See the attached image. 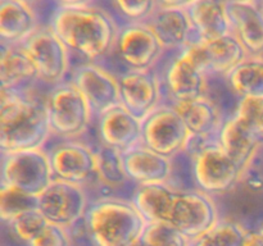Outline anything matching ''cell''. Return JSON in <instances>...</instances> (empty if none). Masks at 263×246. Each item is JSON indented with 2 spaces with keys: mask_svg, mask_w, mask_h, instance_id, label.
<instances>
[{
  "mask_svg": "<svg viewBox=\"0 0 263 246\" xmlns=\"http://www.w3.org/2000/svg\"><path fill=\"white\" fill-rule=\"evenodd\" d=\"M48 25L72 55L95 63L113 53L120 30L115 17L94 4L57 7Z\"/></svg>",
  "mask_w": 263,
  "mask_h": 246,
  "instance_id": "obj_1",
  "label": "cell"
},
{
  "mask_svg": "<svg viewBox=\"0 0 263 246\" xmlns=\"http://www.w3.org/2000/svg\"><path fill=\"white\" fill-rule=\"evenodd\" d=\"M31 91L0 90V151L46 149L53 138L45 100Z\"/></svg>",
  "mask_w": 263,
  "mask_h": 246,
  "instance_id": "obj_2",
  "label": "cell"
},
{
  "mask_svg": "<svg viewBox=\"0 0 263 246\" xmlns=\"http://www.w3.org/2000/svg\"><path fill=\"white\" fill-rule=\"evenodd\" d=\"M82 223L91 246H127L140 238L146 225L130 197L115 195L90 200Z\"/></svg>",
  "mask_w": 263,
  "mask_h": 246,
  "instance_id": "obj_3",
  "label": "cell"
},
{
  "mask_svg": "<svg viewBox=\"0 0 263 246\" xmlns=\"http://www.w3.org/2000/svg\"><path fill=\"white\" fill-rule=\"evenodd\" d=\"M186 154L190 160V176L195 189L222 196L240 184L244 171L218 145L216 138L192 136Z\"/></svg>",
  "mask_w": 263,
  "mask_h": 246,
  "instance_id": "obj_4",
  "label": "cell"
},
{
  "mask_svg": "<svg viewBox=\"0 0 263 246\" xmlns=\"http://www.w3.org/2000/svg\"><path fill=\"white\" fill-rule=\"evenodd\" d=\"M44 100L51 135L58 140L80 138L95 118L84 95L69 78L50 87Z\"/></svg>",
  "mask_w": 263,
  "mask_h": 246,
  "instance_id": "obj_5",
  "label": "cell"
},
{
  "mask_svg": "<svg viewBox=\"0 0 263 246\" xmlns=\"http://www.w3.org/2000/svg\"><path fill=\"white\" fill-rule=\"evenodd\" d=\"M21 46L35 64L41 84L53 87L69 78L72 54L48 23L41 25Z\"/></svg>",
  "mask_w": 263,
  "mask_h": 246,
  "instance_id": "obj_6",
  "label": "cell"
},
{
  "mask_svg": "<svg viewBox=\"0 0 263 246\" xmlns=\"http://www.w3.org/2000/svg\"><path fill=\"white\" fill-rule=\"evenodd\" d=\"M53 181V171L46 149L2 153V184L39 196Z\"/></svg>",
  "mask_w": 263,
  "mask_h": 246,
  "instance_id": "obj_7",
  "label": "cell"
},
{
  "mask_svg": "<svg viewBox=\"0 0 263 246\" xmlns=\"http://www.w3.org/2000/svg\"><path fill=\"white\" fill-rule=\"evenodd\" d=\"M192 133L181 115L170 102H163L143 119V142L161 155L175 159L186 153Z\"/></svg>",
  "mask_w": 263,
  "mask_h": 246,
  "instance_id": "obj_8",
  "label": "cell"
},
{
  "mask_svg": "<svg viewBox=\"0 0 263 246\" xmlns=\"http://www.w3.org/2000/svg\"><path fill=\"white\" fill-rule=\"evenodd\" d=\"M221 218L215 197L193 187L177 191L168 222L190 241L211 230Z\"/></svg>",
  "mask_w": 263,
  "mask_h": 246,
  "instance_id": "obj_9",
  "label": "cell"
},
{
  "mask_svg": "<svg viewBox=\"0 0 263 246\" xmlns=\"http://www.w3.org/2000/svg\"><path fill=\"white\" fill-rule=\"evenodd\" d=\"M180 51L184 53L208 78H225L239 63L248 56L244 46L233 33L213 40L195 38Z\"/></svg>",
  "mask_w": 263,
  "mask_h": 246,
  "instance_id": "obj_10",
  "label": "cell"
},
{
  "mask_svg": "<svg viewBox=\"0 0 263 246\" xmlns=\"http://www.w3.org/2000/svg\"><path fill=\"white\" fill-rule=\"evenodd\" d=\"M166 51L146 22L120 25L113 53L126 69H154Z\"/></svg>",
  "mask_w": 263,
  "mask_h": 246,
  "instance_id": "obj_11",
  "label": "cell"
},
{
  "mask_svg": "<svg viewBox=\"0 0 263 246\" xmlns=\"http://www.w3.org/2000/svg\"><path fill=\"white\" fill-rule=\"evenodd\" d=\"M89 204L86 187L59 179L39 195V210L46 220L68 230L84 219Z\"/></svg>",
  "mask_w": 263,
  "mask_h": 246,
  "instance_id": "obj_12",
  "label": "cell"
},
{
  "mask_svg": "<svg viewBox=\"0 0 263 246\" xmlns=\"http://www.w3.org/2000/svg\"><path fill=\"white\" fill-rule=\"evenodd\" d=\"M69 79L81 91L95 118L121 104L117 74L95 61H81L72 67Z\"/></svg>",
  "mask_w": 263,
  "mask_h": 246,
  "instance_id": "obj_13",
  "label": "cell"
},
{
  "mask_svg": "<svg viewBox=\"0 0 263 246\" xmlns=\"http://www.w3.org/2000/svg\"><path fill=\"white\" fill-rule=\"evenodd\" d=\"M54 179L86 187L97 178V153L80 138L59 140L46 149Z\"/></svg>",
  "mask_w": 263,
  "mask_h": 246,
  "instance_id": "obj_14",
  "label": "cell"
},
{
  "mask_svg": "<svg viewBox=\"0 0 263 246\" xmlns=\"http://www.w3.org/2000/svg\"><path fill=\"white\" fill-rule=\"evenodd\" d=\"M121 104L143 120L163 104L164 90L156 69H125L118 73Z\"/></svg>",
  "mask_w": 263,
  "mask_h": 246,
  "instance_id": "obj_15",
  "label": "cell"
},
{
  "mask_svg": "<svg viewBox=\"0 0 263 246\" xmlns=\"http://www.w3.org/2000/svg\"><path fill=\"white\" fill-rule=\"evenodd\" d=\"M161 78L164 95L171 104L204 97L210 89V78L181 51L175 53L164 66Z\"/></svg>",
  "mask_w": 263,
  "mask_h": 246,
  "instance_id": "obj_16",
  "label": "cell"
},
{
  "mask_svg": "<svg viewBox=\"0 0 263 246\" xmlns=\"http://www.w3.org/2000/svg\"><path fill=\"white\" fill-rule=\"evenodd\" d=\"M216 140L244 172L256 163L263 148V137L259 131L234 113L225 117Z\"/></svg>",
  "mask_w": 263,
  "mask_h": 246,
  "instance_id": "obj_17",
  "label": "cell"
},
{
  "mask_svg": "<svg viewBox=\"0 0 263 246\" xmlns=\"http://www.w3.org/2000/svg\"><path fill=\"white\" fill-rule=\"evenodd\" d=\"M97 120L99 144L125 153L143 142V120L128 112L122 104L103 113Z\"/></svg>",
  "mask_w": 263,
  "mask_h": 246,
  "instance_id": "obj_18",
  "label": "cell"
},
{
  "mask_svg": "<svg viewBox=\"0 0 263 246\" xmlns=\"http://www.w3.org/2000/svg\"><path fill=\"white\" fill-rule=\"evenodd\" d=\"M174 159L161 155L144 144L123 153V164L127 178L134 186L171 182L174 177Z\"/></svg>",
  "mask_w": 263,
  "mask_h": 246,
  "instance_id": "obj_19",
  "label": "cell"
},
{
  "mask_svg": "<svg viewBox=\"0 0 263 246\" xmlns=\"http://www.w3.org/2000/svg\"><path fill=\"white\" fill-rule=\"evenodd\" d=\"M233 35L248 55L263 56V7L256 2L226 0Z\"/></svg>",
  "mask_w": 263,
  "mask_h": 246,
  "instance_id": "obj_20",
  "label": "cell"
},
{
  "mask_svg": "<svg viewBox=\"0 0 263 246\" xmlns=\"http://www.w3.org/2000/svg\"><path fill=\"white\" fill-rule=\"evenodd\" d=\"M146 23L167 51H180L197 38L187 9L157 7Z\"/></svg>",
  "mask_w": 263,
  "mask_h": 246,
  "instance_id": "obj_21",
  "label": "cell"
},
{
  "mask_svg": "<svg viewBox=\"0 0 263 246\" xmlns=\"http://www.w3.org/2000/svg\"><path fill=\"white\" fill-rule=\"evenodd\" d=\"M40 26L32 4L23 0H0L2 45L21 46Z\"/></svg>",
  "mask_w": 263,
  "mask_h": 246,
  "instance_id": "obj_22",
  "label": "cell"
},
{
  "mask_svg": "<svg viewBox=\"0 0 263 246\" xmlns=\"http://www.w3.org/2000/svg\"><path fill=\"white\" fill-rule=\"evenodd\" d=\"M37 82V69L22 46L2 45L0 90L31 91Z\"/></svg>",
  "mask_w": 263,
  "mask_h": 246,
  "instance_id": "obj_23",
  "label": "cell"
},
{
  "mask_svg": "<svg viewBox=\"0 0 263 246\" xmlns=\"http://www.w3.org/2000/svg\"><path fill=\"white\" fill-rule=\"evenodd\" d=\"M172 105L181 115L189 132L195 137L216 138L226 117L222 108L208 96Z\"/></svg>",
  "mask_w": 263,
  "mask_h": 246,
  "instance_id": "obj_24",
  "label": "cell"
},
{
  "mask_svg": "<svg viewBox=\"0 0 263 246\" xmlns=\"http://www.w3.org/2000/svg\"><path fill=\"white\" fill-rule=\"evenodd\" d=\"M179 190L168 182L134 186L131 201L146 223L168 222Z\"/></svg>",
  "mask_w": 263,
  "mask_h": 246,
  "instance_id": "obj_25",
  "label": "cell"
},
{
  "mask_svg": "<svg viewBox=\"0 0 263 246\" xmlns=\"http://www.w3.org/2000/svg\"><path fill=\"white\" fill-rule=\"evenodd\" d=\"M187 13L199 40H213L233 33L226 0H199Z\"/></svg>",
  "mask_w": 263,
  "mask_h": 246,
  "instance_id": "obj_26",
  "label": "cell"
},
{
  "mask_svg": "<svg viewBox=\"0 0 263 246\" xmlns=\"http://www.w3.org/2000/svg\"><path fill=\"white\" fill-rule=\"evenodd\" d=\"M225 82L236 99H263V56H247L225 77Z\"/></svg>",
  "mask_w": 263,
  "mask_h": 246,
  "instance_id": "obj_27",
  "label": "cell"
},
{
  "mask_svg": "<svg viewBox=\"0 0 263 246\" xmlns=\"http://www.w3.org/2000/svg\"><path fill=\"white\" fill-rule=\"evenodd\" d=\"M252 232L231 218H221L211 230L189 241V246H249Z\"/></svg>",
  "mask_w": 263,
  "mask_h": 246,
  "instance_id": "obj_28",
  "label": "cell"
},
{
  "mask_svg": "<svg viewBox=\"0 0 263 246\" xmlns=\"http://www.w3.org/2000/svg\"><path fill=\"white\" fill-rule=\"evenodd\" d=\"M97 153V178L107 189L113 190L130 183L123 164V153L99 144Z\"/></svg>",
  "mask_w": 263,
  "mask_h": 246,
  "instance_id": "obj_29",
  "label": "cell"
},
{
  "mask_svg": "<svg viewBox=\"0 0 263 246\" xmlns=\"http://www.w3.org/2000/svg\"><path fill=\"white\" fill-rule=\"evenodd\" d=\"M33 209H39V196L0 183V218L4 224Z\"/></svg>",
  "mask_w": 263,
  "mask_h": 246,
  "instance_id": "obj_30",
  "label": "cell"
},
{
  "mask_svg": "<svg viewBox=\"0 0 263 246\" xmlns=\"http://www.w3.org/2000/svg\"><path fill=\"white\" fill-rule=\"evenodd\" d=\"M139 240L141 246H189V238L170 222L146 223Z\"/></svg>",
  "mask_w": 263,
  "mask_h": 246,
  "instance_id": "obj_31",
  "label": "cell"
},
{
  "mask_svg": "<svg viewBox=\"0 0 263 246\" xmlns=\"http://www.w3.org/2000/svg\"><path fill=\"white\" fill-rule=\"evenodd\" d=\"M49 224L46 218L41 214L39 209L30 210L5 224L9 233L23 246H27L35 237H37L44 228Z\"/></svg>",
  "mask_w": 263,
  "mask_h": 246,
  "instance_id": "obj_32",
  "label": "cell"
},
{
  "mask_svg": "<svg viewBox=\"0 0 263 246\" xmlns=\"http://www.w3.org/2000/svg\"><path fill=\"white\" fill-rule=\"evenodd\" d=\"M123 23L146 22L157 9V0H110Z\"/></svg>",
  "mask_w": 263,
  "mask_h": 246,
  "instance_id": "obj_33",
  "label": "cell"
},
{
  "mask_svg": "<svg viewBox=\"0 0 263 246\" xmlns=\"http://www.w3.org/2000/svg\"><path fill=\"white\" fill-rule=\"evenodd\" d=\"M27 246H73V240L68 228L49 223Z\"/></svg>",
  "mask_w": 263,
  "mask_h": 246,
  "instance_id": "obj_34",
  "label": "cell"
},
{
  "mask_svg": "<svg viewBox=\"0 0 263 246\" xmlns=\"http://www.w3.org/2000/svg\"><path fill=\"white\" fill-rule=\"evenodd\" d=\"M233 113L259 131V122H261L263 113V99H258V97L238 99Z\"/></svg>",
  "mask_w": 263,
  "mask_h": 246,
  "instance_id": "obj_35",
  "label": "cell"
},
{
  "mask_svg": "<svg viewBox=\"0 0 263 246\" xmlns=\"http://www.w3.org/2000/svg\"><path fill=\"white\" fill-rule=\"evenodd\" d=\"M199 0H157V5L163 8H179V9H189L192 5Z\"/></svg>",
  "mask_w": 263,
  "mask_h": 246,
  "instance_id": "obj_36",
  "label": "cell"
},
{
  "mask_svg": "<svg viewBox=\"0 0 263 246\" xmlns=\"http://www.w3.org/2000/svg\"><path fill=\"white\" fill-rule=\"evenodd\" d=\"M251 246H263V222L252 232Z\"/></svg>",
  "mask_w": 263,
  "mask_h": 246,
  "instance_id": "obj_37",
  "label": "cell"
},
{
  "mask_svg": "<svg viewBox=\"0 0 263 246\" xmlns=\"http://www.w3.org/2000/svg\"><path fill=\"white\" fill-rule=\"evenodd\" d=\"M94 0H55L58 7H80V5L92 4Z\"/></svg>",
  "mask_w": 263,
  "mask_h": 246,
  "instance_id": "obj_38",
  "label": "cell"
},
{
  "mask_svg": "<svg viewBox=\"0 0 263 246\" xmlns=\"http://www.w3.org/2000/svg\"><path fill=\"white\" fill-rule=\"evenodd\" d=\"M259 132H261V135H262V137H263V113H262L261 122H259Z\"/></svg>",
  "mask_w": 263,
  "mask_h": 246,
  "instance_id": "obj_39",
  "label": "cell"
},
{
  "mask_svg": "<svg viewBox=\"0 0 263 246\" xmlns=\"http://www.w3.org/2000/svg\"><path fill=\"white\" fill-rule=\"evenodd\" d=\"M127 246H141V243H140V240H138V241H135V242H133V243H130V245H127Z\"/></svg>",
  "mask_w": 263,
  "mask_h": 246,
  "instance_id": "obj_40",
  "label": "cell"
},
{
  "mask_svg": "<svg viewBox=\"0 0 263 246\" xmlns=\"http://www.w3.org/2000/svg\"><path fill=\"white\" fill-rule=\"evenodd\" d=\"M23 2H27V3H30V4H35V3H37L39 0H23Z\"/></svg>",
  "mask_w": 263,
  "mask_h": 246,
  "instance_id": "obj_41",
  "label": "cell"
},
{
  "mask_svg": "<svg viewBox=\"0 0 263 246\" xmlns=\"http://www.w3.org/2000/svg\"><path fill=\"white\" fill-rule=\"evenodd\" d=\"M235 2H256V0H235Z\"/></svg>",
  "mask_w": 263,
  "mask_h": 246,
  "instance_id": "obj_42",
  "label": "cell"
},
{
  "mask_svg": "<svg viewBox=\"0 0 263 246\" xmlns=\"http://www.w3.org/2000/svg\"><path fill=\"white\" fill-rule=\"evenodd\" d=\"M259 3H261V5L263 7V0H259Z\"/></svg>",
  "mask_w": 263,
  "mask_h": 246,
  "instance_id": "obj_43",
  "label": "cell"
}]
</instances>
